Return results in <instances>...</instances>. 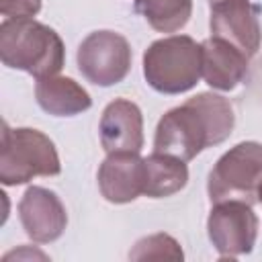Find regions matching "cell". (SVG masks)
I'll use <instances>...</instances> for the list:
<instances>
[{"label": "cell", "mask_w": 262, "mask_h": 262, "mask_svg": "<svg viewBox=\"0 0 262 262\" xmlns=\"http://www.w3.org/2000/svg\"><path fill=\"white\" fill-rule=\"evenodd\" d=\"M0 59L6 68L35 80L55 76L66 63L61 37L35 18H4L0 25Z\"/></svg>", "instance_id": "cell-2"}, {"label": "cell", "mask_w": 262, "mask_h": 262, "mask_svg": "<svg viewBox=\"0 0 262 262\" xmlns=\"http://www.w3.org/2000/svg\"><path fill=\"white\" fill-rule=\"evenodd\" d=\"M131 45L115 31H94L78 45L76 61L80 74L94 86H115L123 82L131 70Z\"/></svg>", "instance_id": "cell-6"}, {"label": "cell", "mask_w": 262, "mask_h": 262, "mask_svg": "<svg viewBox=\"0 0 262 262\" xmlns=\"http://www.w3.org/2000/svg\"><path fill=\"white\" fill-rule=\"evenodd\" d=\"M262 188V143L242 141L229 147L211 168L207 192L213 203L242 201L258 203Z\"/></svg>", "instance_id": "cell-5"}, {"label": "cell", "mask_w": 262, "mask_h": 262, "mask_svg": "<svg viewBox=\"0 0 262 262\" xmlns=\"http://www.w3.org/2000/svg\"><path fill=\"white\" fill-rule=\"evenodd\" d=\"M143 76L162 94L192 90L203 76L201 43L188 35H170L154 41L143 53Z\"/></svg>", "instance_id": "cell-3"}, {"label": "cell", "mask_w": 262, "mask_h": 262, "mask_svg": "<svg viewBox=\"0 0 262 262\" xmlns=\"http://www.w3.org/2000/svg\"><path fill=\"white\" fill-rule=\"evenodd\" d=\"M100 145L106 154L133 151L139 154L143 147V115L141 108L127 98L111 100L98 123Z\"/></svg>", "instance_id": "cell-11"}, {"label": "cell", "mask_w": 262, "mask_h": 262, "mask_svg": "<svg viewBox=\"0 0 262 262\" xmlns=\"http://www.w3.org/2000/svg\"><path fill=\"white\" fill-rule=\"evenodd\" d=\"M143 162H145V186H143L145 196L164 199L176 194L186 186L188 168L184 160L170 154L154 151L151 156L143 158Z\"/></svg>", "instance_id": "cell-14"}, {"label": "cell", "mask_w": 262, "mask_h": 262, "mask_svg": "<svg viewBox=\"0 0 262 262\" xmlns=\"http://www.w3.org/2000/svg\"><path fill=\"white\" fill-rule=\"evenodd\" d=\"M235 127L231 102L215 92H199L158 121L154 151L176 156L184 162L203 149L223 143Z\"/></svg>", "instance_id": "cell-1"}, {"label": "cell", "mask_w": 262, "mask_h": 262, "mask_svg": "<svg viewBox=\"0 0 262 262\" xmlns=\"http://www.w3.org/2000/svg\"><path fill=\"white\" fill-rule=\"evenodd\" d=\"M209 2V6H213V4H219V2H225V0H207Z\"/></svg>", "instance_id": "cell-19"}, {"label": "cell", "mask_w": 262, "mask_h": 262, "mask_svg": "<svg viewBox=\"0 0 262 262\" xmlns=\"http://www.w3.org/2000/svg\"><path fill=\"white\" fill-rule=\"evenodd\" d=\"M41 10V0H0V12L6 18H33Z\"/></svg>", "instance_id": "cell-17"}, {"label": "cell", "mask_w": 262, "mask_h": 262, "mask_svg": "<svg viewBox=\"0 0 262 262\" xmlns=\"http://www.w3.org/2000/svg\"><path fill=\"white\" fill-rule=\"evenodd\" d=\"M135 10L158 33L180 31L192 14V0H133Z\"/></svg>", "instance_id": "cell-15"}, {"label": "cell", "mask_w": 262, "mask_h": 262, "mask_svg": "<svg viewBox=\"0 0 262 262\" xmlns=\"http://www.w3.org/2000/svg\"><path fill=\"white\" fill-rule=\"evenodd\" d=\"M37 104L53 117H74L92 106V98L82 84L66 76H45L35 84Z\"/></svg>", "instance_id": "cell-13"}, {"label": "cell", "mask_w": 262, "mask_h": 262, "mask_svg": "<svg viewBox=\"0 0 262 262\" xmlns=\"http://www.w3.org/2000/svg\"><path fill=\"white\" fill-rule=\"evenodd\" d=\"M131 260H182L180 244L168 233H154L141 237L129 252Z\"/></svg>", "instance_id": "cell-16"}, {"label": "cell", "mask_w": 262, "mask_h": 262, "mask_svg": "<svg viewBox=\"0 0 262 262\" xmlns=\"http://www.w3.org/2000/svg\"><path fill=\"white\" fill-rule=\"evenodd\" d=\"M100 194L115 205H125L143 194L145 186V162L133 151L106 154L98 168Z\"/></svg>", "instance_id": "cell-10"}, {"label": "cell", "mask_w": 262, "mask_h": 262, "mask_svg": "<svg viewBox=\"0 0 262 262\" xmlns=\"http://www.w3.org/2000/svg\"><path fill=\"white\" fill-rule=\"evenodd\" d=\"M18 219L25 233L37 244H49L61 237L68 225V213L61 199L43 186H29L18 201Z\"/></svg>", "instance_id": "cell-9"}, {"label": "cell", "mask_w": 262, "mask_h": 262, "mask_svg": "<svg viewBox=\"0 0 262 262\" xmlns=\"http://www.w3.org/2000/svg\"><path fill=\"white\" fill-rule=\"evenodd\" d=\"M258 66H260V68H258V80H256V84L260 86V96H262V61H260Z\"/></svg>", "instance_id": "cell-18"}, {"label": "cell", "mask_w": 262, "mask_h": 262, "mask_svg": "<svg viewBox=\"0 0 262 262\" xmlns=\"http://www.w3.org/2000/svg\"><path fill=\"white\" fill-rule=\"evenodd\" d=\"M201 53L203 78L213 90L229 92L246 80L250 57L231 43L217 37H209L201 43Z\"/></svg>", "instance_id": "cell-12"}, {"label": "cell", "mask_w": 262, "mask_h": 262, "mask_svg": "<svg viewBox=\"0 0 262 262\" xmlns=\"http://www.w3.org/2000/svg\"><path fill=\"white\" fill-rule=\"evenodd\" d=\"M258 217L252 205L242 201L213 203L207 217V233L221 258L250 254L258 237Z\"/></svg>", "instance_id": "cell-7"}, {"label": "cell", "mask_w": 262, "mask_h": 262, "mask_svg": "<svg viewBox=\"0 0 262 262\" xmlns=\"http://www.w3.org/2000/svg\"><path fill=\"white\" fill-rule=\"evenodd\" d=\"M258 201H260V203H262V188H260V196H258Z\"/></svg>", "instance_id": "cell-20"}, {"label": "cell", "mask_w": 262, "mask_h": 262, "mask_svg": "<svg viewBox=\"0 0 262 262\" xmlns=\"http://www.w3.org/2000/svg\"><path fill=\"white\" fill-rule=\"evenodd\" d=\"M61 172L55 143L31 127H2L0 147V182L4 186H18L31 182L35 176H57Z\"/></svg>", "instance_id": "cell-4"}, {"label": "cell", "mask_w": 262, "mask_h": 262, "mask_svg": "<svg viewBox=\"0 0 262 262\" xmlns=\"http://www.w3.org/2000/svg\"><path fill=\"white\" fill-rule=\"evenodd\" d=\"M209 8L211 37L223 39L248 57H254L262 43L258 6H254L250 0H225Z\"/></svg>", "instance_id": "cell-8"}]
</instances>
